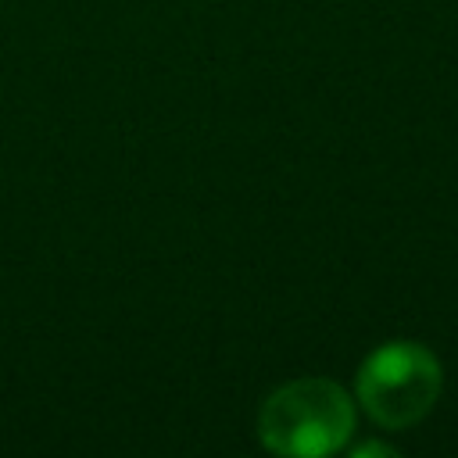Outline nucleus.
<instances>
[{
  "label": "nucleus",
  "instance_id": "nucleus-2",
  "mask_svg": "<svg viewBox=\"0 0 458 458\" xmlns=\"http://www.w3.org/2000/svg\"><path fill=\"white\" fill-rule=\"evenodd\" d=\"M444 390L440 358L419 340H386L365 354L354 376L361 411L383 429L422 422Z\"/></svg>",
  "mask_w": 458,
  "mask_h": 458
},
{
  "label": "nucleus",
  "instance_id": "nucleus-1",
  "mask_svg": "<svg viewBox=\"0 0 458 458\" xmlns=\"http://www.w3.org/2000/svg\"><path fill=\"white\" fill-rule=\"evenodd\" d=\"M354 433L351 394L322 376H304L276 386L258 411L265 451L286 458H318L344 451Z\"/></svg>",
  "mask_w": 458,
  "mask_h": 458
},
{
  "label": "nucleus",
  "instance_id": "nucleus-3",
  "mask_svg": "<svg viewBox=\"0 0 458 458\" xmlns=\"http://www.w3.org/2000/svg\"><path fill=\"white\" fill-rule=\"evenodd\" d=\"M369 454H379V458H394L397 447L383 444V440H369V444H354L351 447V458H369Z\"/></svg>",
  "mask_w": 458,
  "mask_h": 458
}]
</instances>
